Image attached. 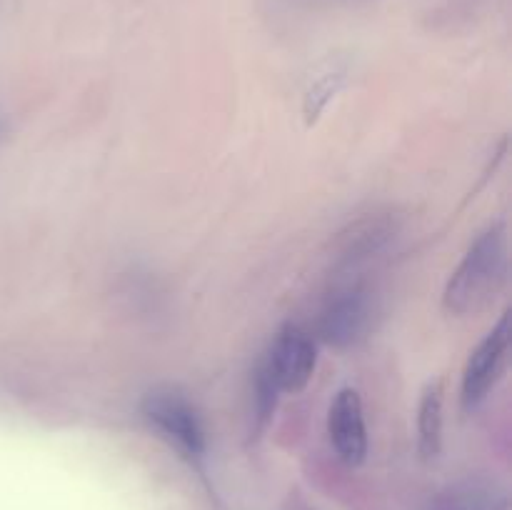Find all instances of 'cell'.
Here are the masks:
<instances>
[{"label": "cell", "mask_w": 512, "mask_h": 510, "mask_svg": "<svg viewBox=\"0 0 512 510\" xmlns=\"http://www.w3.org/2000/svg\"><path fill=\"white\" fill-rule=\"evenodd\" d=\"M395 235V218L385 215H368L348 228V233L340 240V258L345 263H358L378 253L385 243Z\"/></svg>", "instance_id": "ba28073f"}, {"label": "cell", "mask_w": 512, "mask_h": 510, "mask_svg": "<svg viewBox=\"0 0 512 510\" xmlns=\"http://www.w3.org/2000/svg\"><path fill=\"white\" fill-rule=\"evenodd\" d=\"M510 500L505 488L485 480H468V483L450 485L433 495L425 510H508Z\"/></svg>", "instance_id": "52a82bcc"}, {"label": "cell", "mask_w": 512, "mask_h": 510, "mask_svg": "<svg viewBox=\"0 0 512 510\" xmlns=\"http://www.w3.org/2000/svg\"><path fill=\"white\" fill-rule=\"evenodd\" d=\"M328 433L345 463H363L368 455V430H365L363 400H360L358 390L345 388L335 395L328 413Z\"/></svg>", "instance_id": "8992f818"}, {"label": "cell", "mask_w": 512, "mask_h": 510, "mask_svg": "<svg viewBox=\"0 0 512 510\" xmlns=\"http://www.w3.org/2000/svg\"><path fill=\"white\" fill-rule=\"evenodd\" d=\"M143 415L190 455L205 453V428L195 405L175 388H155L143 398Z\"/></svg>", "instance_id": "277c9868"}, {"label": "cell", "mask_w": 512, "mask_h": 510, "mask_svg": "<svg viewBox=\"0 0 512 510\" xmlns=\"http://www.w3.org/2000/svg\"><path fill=\"white\" fill-rule=\"evenodd\" d=\"M508 280V230L503 223L485 230L445 288L443 303L450 313L468 315L483 310Z\"/></svg>", "instance_id": "6da1fadb"}, {"label": "cell", "mask_w": 512, "mask_h": 510, "mask_svg": "<svg viewBox=\"0 0 512 510\" xmlns=\"http://www.w3.org/2000/svg\"><path fill=\"white\" fill-rule=\"evenodd\" d=\"M418 435L423 455H435L440 448V435H443V385H430L423 393L418 410Z\"/></svg>", "instance_id": "9c48e42d"}, {"label": "cell", "mask_w": 512, "mask_h": 510, "mask_svg": "<svg viewBox=\"0 0 512 510\" xmlns=\"http://www.w3.org/2000/svg\"><path fill=\"white\" fill-rule=\"evenodd\" d=\"M315 343L298 325H285L275 335L258 373L280 393H300L315 373Z\"/></svg>", "instance_id": "3957f363"}, {"label": "cell", "mask_w": 512, "mask_h": 510, "mask_svg": "<svg viewBox=\"0 0 512 510\" xmlns=\"http://www.w3.org/2000/svg\"><path fill=\"white\" fill-rule=\"evenodd\" d=\"M378 298L368 283H345L328 295L318 315V335L328 345L348 348L363 340L373 328Z\"/></svg>", "instance_id": "7a4b0ae2"}, {"label": "cell", "mask_w": 512, "mask_h": 510, "mask_svg": "<svg viewBox=\"0 0 512 510\" xmlns=\"http://www.w3.org/2000/svg\"><path fill=\"white\" fill-rule=\"evenodd\" d=\"M3 133H5V123H3V115H0V138H3Z\"/></svg>", "instance_id": "30bf717a"}, {"label": "cell", "mask_w": 512, "mask_h": 510, "mask_svg": "<svg viewBox=\"0 0 512 510\" xmlns=\"http://www.w3.org/2000/svg\"><path fill=\"white\" fill-rule=\"evenodd\" d=\"M510 350V318L508 313L500 318V323L480 340L478 348L470 353L468 365L463 373V405L468 410L478 408L503 375L508 363Z\"/></svg>", "instance_id": "5b68a950"}]
</instances>
